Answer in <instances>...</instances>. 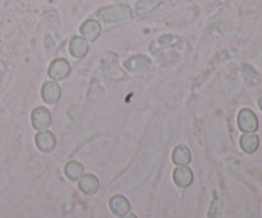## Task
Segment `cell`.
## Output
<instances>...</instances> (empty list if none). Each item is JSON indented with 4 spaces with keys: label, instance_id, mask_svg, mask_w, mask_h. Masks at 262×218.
Here are the masks:
<instances>
[{
    "label": "cell",
    "instance_id": "cell-16",
    "mask_svg": "<svg viewBox=\"0 0 262 218\" xmlns=\"http://www.w3.org/2000/svg\"><path fill=\"white\" fill-rule=\"evenodd\" d=\"M82 171H83V168H82V166L77 162L68 163L66 167L67 175L71 179H78L79 176L82 175Z\"/></svg>",
    "mask_w": 262,
    "mask_h": 218
},
{
    "label": "cell",
    "instance_id": "cell-7",
    "mask_svg": "<svg viewBox=\"0 0 262 218\" xmlns=\"http://www.w3.org/2000/svg\"><path fill=\"white\" fill-rule=\"evenodd\" d=\"M81 33L83 35V37L87 38V40L94 41L96 40L100 36V33H101V26H100V23L97 22V20L89 19L82 25Z\"/></svg>",
    "mask_w": 262,
    "mask_h": 218
},
{
    "label": "cell",
    "instance_id": "cell-15",
    "mask_svg": "<svg viewBox=\"0 0 262 218\" xmlns=\"http://www.w3.org/2000/svg\"><path fill=\"white\" fill-rule=\"evenodd\" d=\"M94 179L95 178L92 175H87V176H84V178L81 180V184H79V186H81V189L84 191V193L92 194V193H95V191L97 190V184H94V185L91 184V181L94 180Z\"/></svg>",
    "mask_w": 262,
    "mask_h": 218
},
{
    "label": "cell",
    "instance_id": "cell-13",
    "mask_svg": "<svg viewBox=\"0 0 262 218\" xmlns=\"http://www.w3.org/2000/svg\"><path fill=\"white\" fill-rule=\"evenodd\" d=\"M110 206H112V209L114 211V213H117L118 216H123V214L127 213L128 209H129L128 202L120 196L114 197V198L112 199V202H110Z\"/></svg>",
    "mask_w": 262,
    "mask_h": 218
},
{
    "label": "cell",
    "instance_id": "cell-3",
    "mask_svg": "<svg viewBox=\"0 0 262 218\" xmlns=\"http://www.w3.org/2000/svg\"><path fill=\"white\" fill-rule=\"evenodd\" d=\"M125 68L129 71L141 73V71L151 70V69H152V63H151L150 59H147L146 56L137 55L125 61Z\"/></svg>",
    "mask_w": 262,
    "mask_h": 218
},
{
    "label": "cell",
    "instance_id": "cell-5",
    "mask_svg": "<svg viewBox=\"0 0 262 218\" xmlns=\"http://www.w3.org/2000/svg\"><path fill=\"white\" fill-rule=\"evenodd\" d=\"M69 70H71L69 64L64 59H58V60L53 61L49 68V76L54 79H63L68 76Z\"/></svg>",
    "mask_w": 262,
    "mask_h": 218
},
{
    "label": "cell",
    "instance_id": "cell-8",
    "mask_svg": "<svg viewBox=\"0 0 262 218\" xmlns=\"http://www.w3.org/2000/svg\"><path fill=\"white\" fill-rule=\"evenodd\" d=\"M69 51L74 58H82L89 51V43L82 37H73L69 43Z\"/></svg>",
    "mask_w": 262,
    "mask_h": 218
},
{
    "label": "cell",
    "instance_id": "cell-12",
    "mask_svg": "<svg viewBox=\"0 0 262 218\" xmlns=\"http://www.w3.org/2000/svg\"><path fill=\"white\" fill-rule=\"evenodd\" d=\"M174 180L179 186H188L192 181V173L188 167H179L174 173Z\"/></svg>",
    "mask_w": 262,
    "mask_h": 218
},
{
    "label": "cell",
    "instance_id": "cell-9",
    "mask_svg": "<svg viewBox=\"0 0 262 218\" xmlns=\"http://www.w3.org/2000/svg\"><path fill=\"white\" fill-rule=\"evenodd\" d=\"M42 97L49 104H55L60 97V88L54 82H48L42 87Z\"/></svg>",
    "mask_w": 262,
    "mask_h": 218
},
{
    "label": "cell",
    "instance_id": "cell-6",
    "mask_svg": "<svg viewBox=\"0 0 262 218\" xmlns=\"http://www.w3.org/2000/svg\"><path fill=\"white\" fill-rule=\"evenodd\" d=\"M241 147L246 153H255L257 151L258 146H260V138L255 133H245L241 137Z\"/></svg>",
    "mask_w": 262,
    "mask_h": 218
},
{
    "label": "cell",
    "instance_id": "cell-18",
    "mask_svg": "<svg viewBox=\"0 0 262 218\" xmlns=\"http://www.w3.org/2000/svg\"><path fill=\"white\" fill-rule=\"evenodd\" d=\"M124 218H136L135 216H133V214H128L127 217H124Z\"/></svg>",
    "mask_w": 262,
    "mask_h": 218
},
{
    "label": "cell",
    "instance_id": "cell-10",
    "mask_svg": "<svg viewBox=\"0 0 262 218\" xmlns=\"http://www.w3.org/2000/svg\"><path fill=\"white\" fill-rule=\"evenodd\" d=\"M36 143H37V147L40 148V150L49 152V151L53 150L54 146H55V138H54V135L51 134L50 132H43L37 134V137H36Z\"/></svg>",
    "mask_w": 262,
    "mask_h": 218
},
{
    "label": "cell",
    "instance_id": "cell-4",
    "mask_svg": "<svg viewBox=\"0 0 262 218\" xmlns=\"http://www.w3.org/2000/svg\"><path fill=\"white\" fill-rule=\"evenodd\" d=\"M51 115L45 107H37L32 112V124L36 129H45L50 125Z\"/></svg>",
    "mask_w": 262,
    "mask_h": 218
},
{
    "label": "cell",
    "instance_id": "cell-1",
    "mask_svg": "<svg viewBox=\"0 0 262 218\" xmlns=\"http://www.w3.org/2000/svg\"><path fill=\"white\" fill-rule=\"evenodd\" d=\"M97 15L105 23H119L132 19V10L125 4L110 5V7L100 8L97 10Z\"/></svg>",
    "mask_w": 262,
    "mask_h": 218
},
{
    "label": "cell",
    "instance_id": "cell-17",
    "mask_svg": "<svg viewBox=\"0 0 262 218\" xmlns=\"http://www.w3.org/2000/svg\"><path fill=\"white\" fill-rule=\"evenodd\" d=\"M258 106H260V109L262 110V97L260 100H258Z\"/></svg>",
    "mask_w": 262,
    "mask_h": 218
},
{
    "label": "cell",
    "instance_id": "cell-14",
    "mask_svg": "<svg viewBox=\"0 0 262 218\" xmlns=\"http://www.w3.org/2000/svg\"><path fill=\"white\" fill-rule=\"evenodd\" d=\"M191 160V156H189V151L187 150L184 146H179V147L176 148L173 153V161L177 163V165H187Z\"/></svg>",
    "mask_w": 262,
    "mask_h": 218
},
{
    "label": "cell",
    "instance_id": "cell-11",
    "mask_svg": "<svg viewBox=\"0 0 262 218\" xmlns=\"http://www.w3.org/2000/svg\"><path fill=\"white\" fill-rule=\"evenodd\" d=\"M163 0H140L136 5V13L138 15H147L152 10H155L159 7V4Z\"/></svg>",
    "mask_w": 262,
    "mask_h": 218
},
{
    "label": "cell",
    "instance_id": "cell-2",
    "mask_svg": "<svg viewBox=\"0 0 262 218\" xmlns=\"http://www.w3.org/2000/svg\"><path fill=\"white\" fill-rule=\"evenodd\" d=\"M258 117L251 109H243L238 115V127L243 133H255L258 129Z\"/></svg>",
    "mask_w": 262,
    "mask_h": 218
}]
</instances>
